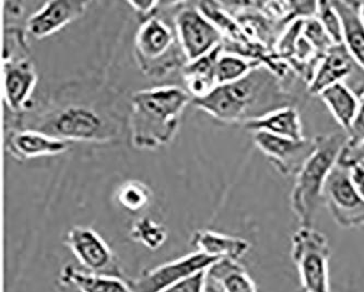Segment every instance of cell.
<instances>
[{
	"label": "cell",
	"mask_w": 364,
	"mask_h": 292,
	"mask_svg": "<svg viewBox=\"0 0 364 292\" xmlns=\"http://www.w3.org/2000/svg\"><path fill=\"white\" fill-rule=\"evenodd\" d=\"M288 97L268 69L258 67L237 82L215 87L192 104L223 123H245L289 107Z\"/></svg>",
	"instance_id": "obj_1"
},
{
	"label": "cell",
	"mask_w": 364,
	"mask_h": 292,
	"mask_svg": "<svg viewBox=\"0 0 364 292\" xmlns=\"http://www.w3.org/2000/svg\"><path fill=\"white\" fill-rule=\"evenodd\" d=\"M192 95L176 86L144 89L132 95V143L139 150L168 145L176 136Z\"/></svg>",
	"instance_id": "obj_2"
},
{
	"label": "cell",
	"mask_w": 364,
	"mask_h": 292,
	"mask_svg": "<svg viewBox=\"0 0 364 292\" xmlns=\"http://www.w3.org/2000/svg\"><path fill=\"white\" fill-rule=\"evenodd\" d=\"M347 141V134L337 131L314 138V150L296 174L291 190V207L300 227H314L319 207L324 202L327 180L338 164Z\"/></svg>",
	"instance_id": "obj_3"
},
{
	"label": "cell",
	"mask_w": 364,
	"mask_h": 292,
	"mask_svg": "<svg viewBox=\"0 0 364 292\" xmlns=\"http://www.w3.org/2000/svg\"><path fill=\"white\" fill-rule=\"evenodd\" d=\"M135 56L141 72L152 78L166 76L187 63L176 33L156 15L140 24L135 36Z\"/></svg>",
	"instance_id": "obj_4"
},
{
	"label": "cell",
	"mask_w": 364,
	"mask_h": 292,
	"mask_svg": "<svg viewBox=\"0 0 364 292\" xmlns=\"http://www.w3.org/2000/svg\"><path fill=\"white\" fill-rule=\"evenodd\" d=\"M291 256L305 292H331V247L324 233L314 227H300L292 235Z\"/></svg>",
	"instance_id": "obj_5"
},
{
	"label": "cell",
	"mask_w": 364,
	"mask_h": 292,
	"mask_svg": "<svg viewBox=\"0 0 364 292\" xmlns=\"http://www.w3.org/2000/svg\"><path fill=\"white\" fill-rule=\"evenodd\" d=\"M324 202L343 229L364 227V198L351 178V170L337 164L324 190Z\"/></svg>",
	"instance_id": "obj_6"
},
{
	"label": "cell",
	"mask_w": 364,
	"mask_h": 292,
	"mask_svg": "<svg viewBox=\"0 0 364 292\" xmlns=\"http://www.w3.org/2000/svg\"><path fill=\"white\" fill-rule=\"evenodd\" d=\"M181 50L187 62L197 60L223 45V36L196 6L182 8L174 18Z\"/></svg>",
	"instance_id": "obj_7"
},
{
	"label": "cell",
	"mask_w": 364,
	"mask_h": 292,
	"mask_svg": "<svg viewBox=\"0 0 364 292\" xmlns=\"http://www.w3.org/2000/svg\"><path fill=\"white\" fill-rule=\"evenodd\" d=\"M217 261L219 259L196 251L144 271L137 279L130 281L129 285L133 292H161L201 271H206Z\"/></svg>",
	"instance_id": "obj_8"
},
{
	"label": "cell",
	"mask_w": 364,
	"mask_h": 292,
	"mask_svg": "<svg viewBox=\"0 0 364 292\" xmlns=\"http://www.w3.org/2000/svg\"><path fill=\"white\" fill-rule=\"evenodd\" d=\"M65 244L70 249L85 271L121 277L113 251L93 229L73 227L65 237Z\"/></svg>",
	"instance_id": "obj_9"
},
{
	"label": "cell",
	"mask_w": 364,
	"mask_h": 292,
	"mask_svg": "<svg viewBox=\"0 0 364 292\" xmlns=\"http://www.w3.org/2000/svg\"><path fill=\"white\" fill-rule=\"evenodd\" d=\"M48 135L66 141H102L109 139L105 121L87 107H73L54 115L48 123Z\"/></svg>",
	"instance_id": "obj_10"
},
{
	"label": "cell",
	"mask_w": 364,
	"mask_h": 292,
	"mask_svg": "<svg viewBox=\"0 0 364 292\" xmlns=\"http://www.w3.org/2000/svg\"><path fill=\"white\" fill-rule=\"evenodd\" d=\"M355 77V86L353 90L357 93L360 89L359 97L364 94V69L355 62L351 55L343 45H335L329 48L328 52L319 60L314 74L309 82V90L312 94L318 95L328 87L348 81Z\"/></svg>",
	"instance_id": "obj_11"
},
{
	"label": "cell",
	"mask_w": 364,
	"mask_h": 292,
	"mask_svg": "<svg viewBox=\"0 0 364 292\" xmlns=\"http://www.w3.org/2000/svg\"><path fill=\"white\" fill-rule=\"evenodd\" d=\"M253 139L258 149L286 176L296 175L315 147L314 139L294 141L260 131L254 133Z\"/></svg>",
	"instance_id": "obj_12"
},
{
	"label": "cell",
	"mask_w": 364,
	"mask_h": 292,
	"mask_svg": "<svg viewBox=\"0 0 364 292\" xmlns=\"http://www.w3.org/2000/svg\"><path fill=\"white\" fill-rule=\"evenodd\" d=\"M89 4L78 0H54L43 3L26 19V32L38 40L52 36L83 16Z\"/></svg>",
	"instance_id": "obj_13"
},
{
	"label": "cell",
	"mask_w": 364,
	"mask_h": 292,
	"mask_svg": "<svg viewBox=\"0 0 364 292\" xmlns=\"http://www.w3.org/2000/svg\"><path fill=\"white\" fill-rule=\"evenodd\" d=\"M5 72V99L12 112H21L28 107L38 83V72L31 60L26 58L7 60Z\"/></svg>",
	"instance_id": "obj_14"
},
{
	"label": "cell",
	"mask_w": 364,
	"mask_h": 292,
	"mask_svg": "<svg viewBox=\"0 0 364 292\" xmlns=\"http://www.w3.org/2000/svg\"><path fill=\"white\" fill-rule=\"evenodd\" d=\"M68 148L69 141L38 131H14L6 141L7 151L20 161L60 155Z\"/></svg>",
	"instance_id": "obj_15"
},
{
	"label": "cell",
	"mask_w": 364,
	"mask_h": 292,
	"mask_svg": "<svg viewBox=\"0 0 364 292\" xmlns=\"http://www.w3.org/2000/svg\"><path fill=\"white\" fill-rule=\"evenodd\" d=\"M206 292H258V289L239 261L223 259L206 271Z\"/></svg>",
	"instance_id": "obj_16"
},
{
	"label": "cell",
	"mask_w": 364,
	"mask_h": 292,
	"mask_svg": "<svg viewBox=\"0 0 364 292\" xmlns=\"http://www.w3.org/2000/svg\"><path fill=\"white\" fill-rule=\"evenodd\" d=\"M244 129L252 133H267L278 137L300 141L304 138L302 121L296 107H284L263 117L244 123Z\"/></svg>",
	"instance_id": "obj_17"
},
{
	"label": "cell",
	"mask_w": 364,
	"mask_h": 292,
	"mask_svg": "<svg viewBox=\"0 0 364 292\" xmlns=\"http://www.w3.org/2000/svg\"><path fill=\"white\" fill-rule=\"evenodd\" d=\"M223 52V45L219 46L197 60L187 62L181 68L187 92L193 99L206 97L218 86L215 66Z\"/></svg>",
	"instance_id": "obj_18"
},
{
	"label": "cell",
	"mask_w": 364,
	"mask_h": 292,
	"mask_svg": "<svg viewBox=\"0 0 364 292\" xmlns=\"http://www.w3.org/2000/svg\"><path fill=\"white\" fill-rule=\"evenodd\" d=\"M191 245L197 252L215 259L240 261L251 249L247 241L237 237L223 234L213 230H198L191 238Z\"/></svg>",
	"instance_id": "obj_19"
},
{
	"label": "cell",
	"mask_w": 364,
	"mask_h": 292,
	"mask_svg": "<svg viewBox=\"0 0 364 292\" xmlns=\"http://www.w3.org/2000/svg\"><path fill=\"white\" fill-rule=\"evenodd\" d=\"M58 279L64 287L76 288L80 292H133L129 283L122 277L81 271L73 265L65 266Z\"/></svg>",
	"instance_id": "obj_20"
},
{
	"label": "cell",
	"mask_w": 364,
	"mask_h": 292,
	"mask_svg": "<svg viewBox=\"0 0 364 292\" xmlns=\"http://www.w3.org/2000/svg\"><path fill=\"white\" fill-rule=\"evenodd\" d=\"M359 4L331 1L343 24V45L355 62L364 69V23L360 16Z\"/></svg>",
	"instance_id": "obj_21"
},
{
	"label": "cell",
	"mask_w": 364,
	"mask_h": 292,
	"mask_svg": "<svg viewBox=\"0 0 364 292\" xmlns=\"http://www.w3.org/2000/svg\"><path fill=\"white\" fill-rule=\"evenodd\" d=\"M329 112L346 134L350 131L360 107V97L346 83L339 82L319 93Z\"/></svg>",
	"instance_id": "obj_22"
},
{
	"label": "cell",
	"mask_w": 364,
	"mask_h": 292,
	"mask_svg": "<svg viewBox=\"0 0 364 292\" xmlns=\"http://www.w3.org/2000/svg\"><path fill=\"white\" fill-rule=\"evenodd\" d=\"M258 67H262V64L257 60H250L223 50L218 58L215 66L218 86L242 80Z\"/></svg>",
	"instance_id": "obj_23"
},
{
	"label": "cell",
	"mask_w": 364,
	"mask_h": 292,
	"mask_svg": "<svg viewBox=\"0 0 364 292\" xmlns=\"http://www.w3.org/2000/svg\"><path fill=\"white\" fill-rule=\"evenodd\" d=\"M130 238L135 242L140 243L144 247L156 251L166 243L168 239V230L164 225L160 224L150 217H142L134 222L130 229Z\"/></svg>",
	"instance_id": "obj_24"
},
{
	"label": "cell",
	"mask_w": 364,
	"mask_h": 292,
	"mask_svg": "<svg viewBox=\"0 0 364 292\" xmlns=\"http://www.w3.org/2000/svg\"><path fill=\"white\" fill-rule=\"evenodd\" d=\"M117 200L125 210L132 212H140L149 206L152 190L140 180H128L117 190Z\"/></svg>",
	"instance_id": "obj_25"
},
{
	"label": "cell",
	"mask_w": 364,
	"mask_h": 292,
	"mask_svg": "<svg viewBox=\"0 0 364 292\" xmlns=\"http://www.w3.org/2000/svg\"><path fill=\"white\" fill-rule=\"evenodd\" d=\"M315 17L322 24L333 45H343V24L338 12L331 5V1L317 3Z\"/></svg>",
	"instance_id": "obj_26"
},
{
	"label": "cell",
	"mask_w": 364,
	"mask_h": 292,
	"mask_svg": "<svg viewBox=\"0 0 364 292\" xmlns=\"http://www.w3.org/2000/svg\"><path fill=\"white\" fill-rule=\"evenodd\" d=\"M302 36L321 58L335 46L316 17L303 19Z\"/></svg>",
	"instance_id": "obj_27"
},
{
	"label": "cell",
	"mask_w": 364,
	"mask_h": 292,
	"mask_svg": "<svg viewBox=\"0 0 364 292\" xmlns=\"http://www.w3.org/2000/svg\"><path fill=\"white\" fill-rule=\"evenodd\" d=\"M364 162V138L359 143L353 146H345L341 158H339L338 166L353 169L355 166H361Z\"/></svg>",
	"instance_id": "obj_28"
},
{
	"label": "cell",
	"mask_w": 364,
	"mask_h": 292,
	"mask_svg": "<svg viewBox=\"0 0 364 292\" xmlns=\"http://www.w3.org/2000/svg\"><path fill=\"white\" fill-rule=\"evenodd\" d=\"M161 292H206V271H201Z\"/></svg>",
	"instance_id": "obj_29"
},
{
	"label": "cell",
	"mask_w": 364,
	"mask_h": 292,
	"mask_svg": "<svg viewBox=\"0 0 364 292\" xmlns=\"http://www.w3.org/2000/svg\"><path fill=\"white\" fill-rule=\"evenodd\" d=\"M348 141L346 145L353 146L364 138V95L360 99V107L357 117L353 121L350 131L347 133Z\"/></svg>",
	"instance_id": "obj_30"
},
{
	"label": "cell",
	"mask_w": 364,
	"mask_h": 292,
	"mask_svg": "<svg viewBox=\"0 0 364 292\" xmlns=\"http://www.w3.org/2000/svg\"><path fill=\"white\" fill-rule=\"evenodd\" d=\"M128 4L144 17V20L156 15L158 6L160 5L159 1H129Z\"/></svg>",
	"instance_id": "obj_31"
},
{
	"label": "cell",
	"mask_w": 364,
	"mask_h": 292,
	"mask_svg": "<svg viewBox=\"0 0 364 292\" xmlns=\"http://www.w3.org/2000/svg\"><path fill=\"white\" fill-rule=\"evenodd\" d=\"M351 178H353V183L357 186L364 198V169L362 166H355L351 169Z\"/></svg>",
	"instance_id": "obj_32"
},
{
	"label": "cell",
	"mask_w": 364,
	"mask_h": 292,
	"mask_svg": "<svg viewBox=\"0 0 364 292\" xmlns=\"http://www.w3.org/2000/svg\"><path fill=\"white\" fill-rule=\"evenodd\" d=\"M359 11L360 16H361L362 20H363L364 23V1H362V3L359 4Z\"/></svg>",
	"instance_id": "obj_33"
},
{
	"label": "cell",
	"mask_w": 364,
	"mask_h": 292,
	"mask_svg": "<svg viewBox=\"0 0 364 292\" xmlns=\"http://www.w3.org/2000/svg\"><path fill=\"white\" fill-rule=\"evenodd\" d=\"M362 166V168H363V169H364V162H363V163H362V164H361V166Z\"/></svg>",
	"instance_id": "obj_34"
}]
</instances>
